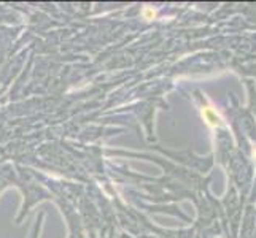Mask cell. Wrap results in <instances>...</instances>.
Here are the masks:
<instances>
[{"instance_id": "obj_2", "label": "cell", "mask_w": 256, "mask_h": 238, "mask_svg": "<svg viewBox=\"0 0 256 238\" xmlns=\"http://www.w3.org/2000/svg\"><path fill=\"white\" fill-rule=\"evenodd\" d=\"M144 16H145L146 19H151V18H154V11L150 10V8H145V10H144Z\"/></svg>"}, {"instance_id": "obj_1", "label": "cell", "mask_w": 256, "mask_h": 238, "mask_svg": "<svg viewBox=\"0 0 256 238\" xmlns=\"http://www.w3.org/2000/svg\"><path fill=\"white\" fill-rule=\"evenodd\" d=\"M202 116L205 119V122L210 126V127H223L224 122H223V118L219 116V114L213 110L210 106H205L202 110Z\"/></svg>"}]
</instances>
